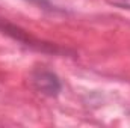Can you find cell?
<instances>
[{
  "mask_svg": "<svg viewBox=\"0 0 130 128\" xmlns=\"http://www.w3.org/2000/svg\"><path fill=\"white\" fill-rule=\"evenodd\" d=\"M110 6L118 8V9H126L130 11V0H106Z\"/></svg>",
  "mask_w": 130,
  "mask_h": 128,
  "instance_id": "obj_3",
  "label": "cell"
},
{
  "mask_svg": "<svg viewBox=\"0 0 130 128\" xmlns=\"http://www.w3.org/2000/svg\"><path fill=\"white\" fill-rule=\"evenodd\" d=\"M30 84L32 88L41 95L55 98L61 94L62 91V83L61 78L50 69L47 68H35L30 72Z\"/></svg>",
  "mask_w": 130,
  "mask_h": 128,
  "instance_id": "obj_1",
  "label": "cell"
},
{
  "mask_svg": "<svg viewBox=\"0 0 130 128\" xmlns=\"http://www.w3.org/2000/svg\"><path fill=\"white\" fill-rule=\"evenodd\" d=\"M0 30L3 33H6L8 36L14 38L15 41L27 45V47H32V48H36V50H41V51H52V53H59L61 50L56 48L55 45H50V44H44L38 39L32 38L30 35L24 30H21L20 27L11 24V23H6V21H0Z\"/></svg>",
  "mask_w": 130,
  "mask_h": 128,
  "instance_id": "obj_2",
  "label": "cell"
}]
</instances>
